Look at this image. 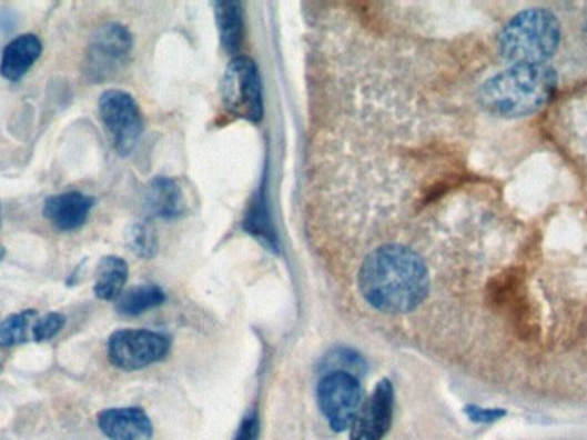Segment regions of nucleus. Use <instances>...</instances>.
Returning <instances> with one entry per match:
<instances>
[{
  "instance_id": "2eb2a0df",
  "label": "nucleus",
  "mask_w": 587,
  "mask_h": 440,
  "mask_svg": "<svg viewBox=\"0 0 587 440\" xmlns=\"http://www.w3.org/2000/svg\"><path fill=\"white\" fill-rule=\"evenodd\" d=\"M163 301H165V292L159 286L141 284L122 292L115 308L121 316L138 317L144 311L160 307Z\"/></svg>"
},
{
  "instance_id": "f8f14e48",
  "label": "nucleus",
  "mask_w": 587,
  "mask_h": 440,
  "mask_svg": "<svg viewBox=\"0 0 587 440\" xmlns=\"http://www.w3.org/2000/svg\"><path fill=\"white\" fill-rule=\"evenodd\" d=\"M42 42L37 34H21L12 40L0 61V74L9 81H20L30 71L31 66L42 56Z\"/></svg>"
},
{
  "instance_id": "f3484780",
  "label": "nucleus",
  "mask_w": 587,
  "mask_h": 440,
  "mask_svg": "<svg viewBox=\"0 0 587 440\" xmlns=\"http://www.w3.org/2000/svg\"><path fill=\"white\" fill-rule=\"evenodd\" d=\"M40 313L37 310L20 311L0 322V344L20 346L33 341V327Z\"/></svg>"
},
{
  "instance_id": "f257e3e1",
  "label": "nucleus",
  "mask_w": 587,
  "mask_h": 440,
  "mask_svg": "<svg viewBox=\"0 0 587 440\" xmlns=\"http://www.w3.org/2000/svg\"><path fill=\"white\" fill-rule=\"evenodd\" d=\"M357 284L370 307L388 316H406L428 297V267L413 248L385 244L364 259Z\"/></svg>"
},
{
  "instance_id": "423d86ee",
  "label": "nucleus",
  "mask_w": 587,
  "mask_h": 440,
  "mask_svg": "<svg viewBox=\"0 0 587 440\" xmlns=\"http://www.w3.org/2000/svg\"><path fill=\"white\" fill-rule=\"evenodd\" d=\"M222 99L229 112L251 122L263 118V88L259 68L251 59L235 58L225 69Z\"/></svg>"
},
{
  "instance_id": "412c9836",
  "label": "nucleus",
  "mask_w": 587,
  "mask_h": 440,
  "mask_svg": "<svg viewBox=\"0 0 587 440\" xmlns=\"http://www.w3.org/2000/svg\"><path fill=\"white\" fill-rule=\"evenodd\" d=\"M337 363V367H335L334 370H330L328 373L332 372H344V373H351V376L356 377V373L363 372L366 367H364L363 358L360 357V354L354 353V351L351 350H335L334 353L330 354L328 358H326V367H334V364Z\"/></svg>"
},
{
  "instance_id": "39448f33",
  "label": "nucleus",
  "mask_w": 587,
  "mask_h": 440,
  "mask_svg": "<svg viewBox=\"0 0 587 440\" xmlns=\"http://www.w3.org/2000/svg\"><path fill=\"white\" fill-rule=\"evenodd\" d=\"M171 341L159 332L143 329H122L110 336L107 354L115 369L133 372L146 369L168 357Z\"/></svg>"
},
{
  "instance_id": "1a4fd4ad",
  "label": "nucleus",
  "mask_w": 587,
  "mask_h": 440,
  "mask_svg": "<svg viewBox=\"0 0 587 440\" xmlns=\"http://www.w3.org/2000/svg\"><path fill=\"white\" fill-rule=\"evenodd\" d=\"M394 418V388L391 380H379L372 398L364 402L351 427V440H382Z\"/></svg>"
},
{
  "instance_id": "dca6fc26",
  "label": "nucleus",
  "mask_w": 587,
  "mask_h": 440,
  "mask_svg": "<svg viewBox=\"0 0 587 440\" xmlns=\"http://www.w3.org/2000/svg\"><path fill=\"white\" fill-rule=\"evenodd\" d=\"M216 23H219L220 40L225 50L234 53L240 49L243 40V12L237 2H219L215 4Z\"/></svg>"
},
{
  "instance_id": "9b49d317",
  "label": "nucleus",
  "mask_w": 587,
  "mask_h": 440,
  "mask_svg": "<svg viewBox=\"0 0 587 440\" xmlns=\"http://www.w3.org/2000/svg\"><path fill=\"white\" fill-rule=\"evenodd\" d=\"M103 436L112 440H150L153 423L140 408H110L97 418Z\"/></svg>"
},
{
  "instance_id": "a211bd4d",
  "label": "nucleus",
  "mask_w": 587,
  "mask_h": 440,
  "mask_svg": "<svg viewBox=\"0 0 587 440\" xmlns=\"http://www.w3.org/2000/svg\"><path fill=\"white\" fill-rule=\"evenodd\" d=\"M265 207V197L260 191L259 197L253 201L250 213H247L244 226H246L251 234L259 236L270 247L277 248V238H275V232H273L272 224H270Z\"/></svg>"
},
{
  "instance_id": "f03ea898",
  "label": "nucleus",
  "mask_w": 587,
  "mask_h": 440,
  "mask_svg": "<svg viewBox=\"0 0 587 440\" xmlns=\"http://www.w3.org/2000/svg\"><path fill=\"white\" fill-rule=\"evenodd\" d=\"M558 74L548 64H517L498 72L479 90L482 106L502 119L536 114L557 93Z\"/></svg>"
},
{
  "instance_id": "b1692460",
  "label": "nucleus",
  "mask_w": 587,
  "mask_h": 440,
  "mask_svg": "<svg viewBox=\"0 0 587 440\" xmlns=\"http://www.w3.org/2000/svg\"><path fill=\"white\" fill-rule=\"evenodd\" d=\"M6 259V248L0 244V262Z\"/></svg>"
},
{
  "instance_id": "5701e85b",
  "label": "nucleus",
  "mask_w": 587,
  "mask_h": 440,
  "mask_svg": "<svg viewBox=\"0 0 587 440\" xmlns=\"http://www.w3.org/2000/svg\"><path fill=\"white\" fill-rule=\"evenodd\" d=\"M259 418H256V414H250L241 423L235 440H259Z\"/></svg>"
},
{
  "instance_id": "9d476101",
  "label": "nucleus",
  "mask_w": 587,
  "mask_h": 440,
  "mask_svg": "<svg viewBox=\"0 0 587 440\" xmlns=\"http://www.w3.org/2000/svg\"><path fill=\"white\" fill-rule=\"evenodd\" d=\"M93 206H95V198L88 197L81 191H68V193L47 198L43 216L59 231H77L87 222Z\"/></svg>"
},
{
  "instance_id": "6e6552de",
  "label": "nucleus",
  "mask_w": 587,
  "mask_h": 440,
  "mask_svg": "<svg viewBox=\"0 0 587 440\" xmlns=\"http://www.w3.org/2000/svg\"><path fill=\"white\" fill-rule=\"evenodd\" d=\"M318 404L332 430L344 432L363 407L360 380L351 373H326L318 386Z\"/></svg>"
},
{
  "instance_id": "7ed1b4c3",
  "label": "nucleus",
  "mask_w": 587,
  "mask_h": 440,
  "mask_svg": "<svg viewBox=\"0 0 587 440\" xmlns=\"http://www.w3.org/2000/svg\"><path fill=\"white\" fill-rule=\"evenodd\" d=\"M561 42L557 16L548 9L529 8L517 12L498 37L502 58L517 64H546Z\"/></svg>"
},
{
  "instance_id": "0eeeda50",
  "label": "nucleus",
  "mask_w": 587,
  "mask_h": 440,
  "mask_svg": "<svg viewBox=\"0 0 587 440\" xmlns=\"http://www.w3.org/2000/svg\"><path fill=\"white\" fill-rule=\"evenodd\" d=\"M99 110L115 152L130 156L143 133V118L136 100L128 91L107 90L100 97Z\"/></svg>"
},
{
  "instance_id": "6ab92c4d",
  "label": "nucleus",
  "mask_w": 587,
  "mask_h": 440,
  "mask_svg": "<svg viewBox=\"0 0 587 440\" xmlns=\"http://www.w3.org/2000/svg\"><path fill=\"white\" fill-rule=\"evenodd\" d=\"M128 244L131 251L136 253L141 259H152L156 253V236L153 229L144 222L131 226L128 231Z\"/></svg>"
},
{
  "instance_id": "aec40b11",
  "label": "nucleus",
  "mask_w": 587,
  "mask_h": 440,
  "mask_svg": "<svg viewBox=\"0 0 587 440\" xmlns=\"http://www.w3.org/2000/svg\"><path fill=\"white\" fill-rule=\"evenodd\" d=\"M65 326V317L59 311H50L45 316H40L33 327V342L49 341L55 338Z\"/></svg>"
},
{
  "instance_id": "4be33fe9",
  "label": "nucleus",
  "mask_w": 587,
  "mask_h": 440,
  "mask_svg": "<svg viewBox=\"0 0 587 440\" xmlns=\"http://www.w3.org/2000/svg\"><path fill=\"white\" fill-rule=\"evenodd\" d=\"M466 413L467 417H469L470 420L476 421V423H492V421H497L498 418L504 417L505 411L485 410V408L478 407H467Z\"/></svg>"
},
{
  "instance_id": "20e7f679",
  "label": "nucleus",
  "mask_w": 587,
  "mask_h": 440,
  "mask_svg": "<svg viewBox=\"0 0 587 440\" xmlns=\"http://www.w3.org/2000/svg\"><path fill=\"white\" fill-rule=\"evenodd\" d=\"M133 50V34L119 23L100 27L84 56V77L91 83H103L121 71Z\"/></svg>"
},
{
  "instance_id": "ddd939ff",
  "label": "nucleus",
  "mask_w": 587,
  "mask_h": 440,
  "mask_svg": "<svg viewBox=\"0 0 587 440\" xmlns=\"http://www.w3.org/2000/svg\"><path fill=\"white\" fill-rule=\"evenodd\" d=\"M144 203L152 216L174 219L186 209L184 194L174 179L155 178L144 193Z\"/></svg>"
},
{
  "instance_id": "4468645a",
  "label": "nucleus",
  "mask_w": 587,
  "mask_h": 440,
  "mask_svg": "<svg viewBox=\"0 0 587 440\" xmlns=\"http://www.w3.org/2000/svg\"><path fill=\"white\" fill-rule=\"evenodd\" d=\"M128 276H130V269L121 257H115V254L103 257L97 267V281L95 288H93L97 298L105 301H118V298L124 292Z\"/></svg>"
}]
</instances>
